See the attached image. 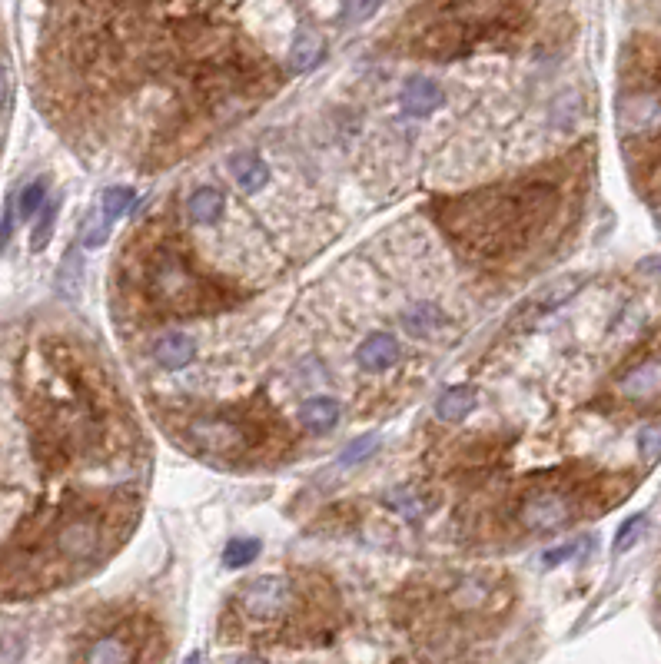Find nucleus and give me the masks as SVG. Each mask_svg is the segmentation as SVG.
I'll use <instances>...</instances> for the list:
<instances>
[{
    "label": "nucleus",
    "mask_w": 661,
    "mask_h": 664,
    "mask_svg": "<svg viewBox=\"0 0 661 664\" xmlns=\"http://www.w3.org/2000/svg\"><path fill=\"white\" fill-rule=\"evenodd\" d=\"M559 210V186L552 180H519L472 193L449 213L452 243L475 259H509L532 246Z\"/></svg>",
    "instance_id": "1"
},
{
    "label": "nucleus",
    "mask_w": 661,
    "mask_h": 664,
    "mask_svg": "<svg viewBox=\"0 0 661 664\" xmlns=\"http://www.w3.org/2000/svg\"><path fill=\"white\" fill-rule=\"evenodd\" d=\"M40 449L54 459H74L100 439L94 396L77 369L60 366V349L44 352L40 382L30 392Z\"/></svg>",
    "instance_id": "2"
},
{
    "label": "nucleus",
    "mask_w": 661,
    "mask_h": 664,
    "mask_svg": "<svg viewBox=\"0 0 661 664\" xmlns=\"http://www.w3.org/2000/svg\"><path fill=\"white\" fill-rule=\"evenodd\" d=\"M103 542H107V515L100 508L64 505L24 552L7 558V568L24 562V572L17 578L54 585L57 578L80 575L90 562H97Z\"/></svg>",
    "instance_id": "3"
},
{
    "label": "nucleus",
    "mask_w": 661,
    "mask_h": 664,
    "mask_svg": "<svg viewBox=\"0 0 661 664\" xmlns=\"http://www.w3.org/2000/svg\"><path fill=\"white\" fill-rule=\"evenodd\" d=\"M140 269V293L157 313L167 316H190L216 306L220 289L210 286L196 273L193 263L183 256L177 240H153L143 246Z\"/></svg>",
    "instance_id": "4"
},
{
    "label": "nucleus",
    "mask_w": 661,
    "mask_h": 664,
    "mask_svg": "<svg viewBox=\"0 0 661 664\" xmlns=\"http://www.w3.org/2000/svg\"><path fill=\"white\" fill-rule=\"evenodd\" d=\"M180 439L210 462H240L266 445V422L243 409L203 412L180 422Z\"/></svg>",
    "instance_id": "5"
},
{
    "label": "nucleus",
    "mask_w": 661,
    "mask_h": 664,
    "mask_svg": "<svg viewBox=\"0 0 661 664\" xmlns=\"http://www.w3.org/2000/svg\"><path fill=\"white\" fill-rule=\"evenodd\" d=\"M585 508V489L578 482H542L519 498L515 522L525 532H559V528L572 525Z\"/></svg>",
    "instance_id": "6"
},
{
    "label": "nucleus",
    "mask_w": 661,
    "mask_h": 664,
    "mask_svg": "<svg viewBox=\"0 0 661 664\" xmlns=\"http://www.w3.org/2000/svg\"><path fill=\"white\" fill-rule=\"evenodd\" d=\"M299 608V585L286 575H260L236 591L233 611L246 628H273L289 621Z\"/></svg>",
    "instance_id": "7"
},
{
    "label": "nucleus",
    "mask_w": 661,
    "mask_h": 664,
    "mask_svg": "<svg viewBox=\"0 0 661 664\" xmlns=\"http://www.w3.org/2000/svg\"><path fill=\"white\" fill-rule=\"evenodd\" d=\"M615 123L628 147H652L661 140V77L628 83L618 93Z\"/></svg>",
    "instance_id": "8"
},
{
    "label": "nucleus",
    "mask_w": 661,
    "mask_h": 664,
    "mask_svg": "<svg viewBox=\"0 0 661 664\" xmlns=\"http://www.w3.org/2000/svg\"><path fill=\"white\" fill-rule=\"evenodd\" d=\"M137 661H140V628L130 621V625H120L90 641L80 664H137Z\"/></svg>",
    "instance_id": "9"
},
{
    "label": "nucleus",
    "mask_w": 661,
    "mask_h": 664,
    "mask_svg": "<svg viewBox=\"0 0 661 664\" xmlns=\"http://www.w3.org/2000/svg\"><path fill=\"white\" fill-rule=\"evenodd\" d=\"M618 396L628 402H652L661 396V352L638 359L618 376Z\"/></svg>",
    "instance_id": "10"
},
{
    "label": "nucleus",
    "mask_w": 661,
    "mask_h": 664,
    "mask_svg": "<svg viewBox=\"0 0 661 664\" xmlns=\"http://www.w3.org/2000/svg\"><path fill=\"white\" fill-rule=\"evenodd\" d=\"M399 103H402V113H409V117H429L432 110H439L442 103H446V93H442L436 80L409 77L406 87L399 93Z\"/></svg>",
    "instance_id": "11"
},
{
    "label": "nucleus",
    "mask_w": 661,
    "mask_h": 664,
    "mask_svg": "<svg viewBox=\"0 0 661 664\" xmlns=\"http://www.w3.org/2000/svg\"><path fill=\"white\" fill-rule=\"evenodd\" d=\"M399 356H402V346L392 332H373V336H366L356 349V362L366 372H382V369L396 366Z\"/></svg>",
    "instance_id": "12"
},
{
    "label": "nucleus",
    "mask_w": 661,
    "mask_h": 664,
    "mask_svg": "<svg viewBox=\"0 0 661 664\" xmlns=\"http://www.w3.org/2000/svg\"><path fill=\"white\" fill-rule=\"evenodd\" d=\"M193 352L196 346L187 332H163L157 339V346H153V359H157L163 369H183L193 359Z\"/></svg>",
    "instance_id": "13"
},
{
    "label": "nucleus",
    "mask_w": 661,
    "mask_h": 664,
    "mask_svg": "<svg viewBox=\"0 0 661 664\" xmlns=\"http://www.w3.org/2000/svg\"><path fill=\"white\" fill-rule=\"evenodd\" d=\"M223 193L216 186H200V190L190 193L187 200V216L193 226H216L223 216Z\"/></svg>",
    "instance_id": "14"
},
{
    "label": "nucleus",
    "mask_w": 661,
    "mask_h": 664,
    "mask_svg": "<svg viewBox=\"0 0 661 664\" xmlns=\"http://www.w3.org/2000/svg\"><path fill=\"white\" fill-rule=\"evenodd\" d=\"M299 422L309 432H333L339 422V402L333 396H313L299 406Z\"/></svg>",
    "instance_id": "15"
},
{
    "label": "nucleus",
    "mask_w": 661,
    "mask_h": 664,
    "mask_svg": "<svg viewBox=\"0 0 661 664\" xmlns=\"http://www.w3.org/2000/svg\"><path fill=\"white\" fill-rule=\"evenodd\" d=\"M230 173H233V180L243 193H260L263 186L270 183V166H266L260 157H253V153H240V157H233Z\"/></svg>",
    "instance_id": "16"
},
{
    "label": "nucleus",
    "mask_w": 661,
    "mask_h": 664,
    "mask_svg": "<svg viewBox=\"0 0 661 664\" xmlns=\"http://www.w3.org/2000/svg\"><path fill=\"white\" fill-rule=\"evenodd\" d=\"M585 283V276H565V279H555V283H549L542 289L539 296L532 299V313L535 316H542V313H552V309H559L562 303H568L575 293H578V286Z\"/></svg>",
    "instance_id": "17"
},
{
    "label": "nucleus",
    "mask_w": 661,
    "mask_h": 664,
    "mask_svg": "<svg viewBox=\"0 0 661 664\" xmlns=\"http://www.w3.org/2000/svg\"><path fill=\"white\" fill-rule=\"evenodd\" d=\"M475 389L472 386H452V389H446L439 396V402H436V415L442 422H462L466 415L475 409Z\"/></svg>",
    "instance_id": "18"
},
{
    "label": "nucleus",
    "mask_w": 661,
    "mask_h": 664,
    "mask_svg": "<svg viewBox=\"0 0 661 664\" xmlns=\"http://www.w3.org/2000/svg\"><path fill=\"white\" fill-rule=\"evenodd\" d=\"M319 57H323V37L316 34V30L303 27L293 40V54H289V67L296 70V74H306V70H313L319 64Z\"/></svg>",
    "instance_id": "19"
},
{
    "label": "nucleus",
    "mask_w": 661,
    "mask_h": 664,
    "mask_svg": "<svg viewBox=\"0 0 661 664\" xmlns=\"http://www.w3.org/2000/svg\"><path fill=\"white\" fill-rule=\"evenodd\" d=\"M446 323H449V319L442 316V309L429 306V303H419V306H412V309L402 313V326H406L412 336H429V332L442 329Z\"/></svg>",
    "instance_id": "20"
},
{
    "label": "nucleus",
    "mask_w": 661,
    "mask_h": 664,
    "mask_svg": "<svg viewBox=\"0 0 661 664\" xmlns=\"http://www.w3.org/2000/svg\"><path fill=\"white\" fill-rule=\"evenodd\" d=\"M47 200V176H37V180H30L24 190L17 196V213L20 220H34V216L44 210Z\"/></svg>",
    "instance_id": "21"
},
{
    "label": "nucleus",
    "mask_w": 661,
    "mask_h": 664,
    "mask_svg": "<svg viewBox=\"0 0 661 664\" xmlns=\"http://www.w3.org/2000/svg\"><path fill=\"white\" fill-rule=\"evenodd\" d=\"M133 203H137V190H130V186H110V190H103L100 196V213L113 223V220H120Z\"/></svg>",
    "instance_id": "22"
},
{
    "label": "nucleus",
    "mask_w": 661,
    "mask_h": 664,
    "mask_svg": "<svg viewBox=\"0 0 661 664\" xmlns=\"http://www.w3.org/2000/svg\"><path fill=\"white\" fill-rule=\"evenodd\" d=\"M645 528H648V518H645V515H632V518H625V522H622V528H618V532H615L612 552H615V555H625V552H632V548H635L638 542H642Z\"/></svg>",
    "instance_id": "23"
},
{
    "label": "nucleus",
    "mask_w": 661,
    "mask_h": 664,
    "mask_svg": "<svg viewBox=\"0 0 661 664\" xmlns=\"http://www.w3.org/2000/svg\"><path fill=\"white\" fill-rule=\"evenodd\" d=\"M260 548L263 545L256 542V538H233V542L223 548V565L226 568H246L250 562H256Z\"/></svg>",
    "instance_id": "24"
},
{
    "label": "nucleus",
    "mask_w": 661,
    "mask_h": 664,
    "mask_svg": "<svg viewBox=\"0 0 661 664\" xmlns=\"http://www.w3.org/2000/svg\"><path fill=\"white\" fill-rule=\"evenodd\" d=\"M110 226H113V223L100 213V206H97V210H90V216L84 220V230H80V243L90 246V249L103 246V240L110 236Z\"/></svg>",
    "instance_id": "25"
},
{
    "label": "nucleus",
    "mask_w": 661,
    "mask_h": 664,
    "mask_svg": "<svg viewBox=\"0 0 661 664\" xmlns=\"http://www.w3.org/2000/svg\"><path fill=\"white\" fill-rule=\"evenodd\" d=\"M376 449H379L376 435H359V439H353L343 452H339V465H359V462H366L369 455H376Z\"/></svg>",
    "instance_id": "26"
},
{
    "label": "nucleus",
    "mask_w": 661,
    "mask_h": 664,
    "mask_svg": "<svg viewBox=\"0 0 661 664\" xmlns=\"http://www.w3.org/2000/svg\"><path fill=\"white\" fill-rule=\"evenodd\" d=\"M57 200L54 203H47L44 210H40V220H37V226H34V240H30V249L34 253H40L47 243H50V233H54V223H57Z\"/></svg>",
    "instance_id": "27"
},
{
    "label": "nucleus",
    "mask_w": 661,
    "mask_h": 664,
    "mask_svg": "<svg viewBox=\"0 0 661 664\" xmlns=\"http://www.w3.org/2000/svg\"><path fill=\"white\" fill-rule=\"evenodd\" d=\"M638 449H642L645 462L661 459V425H645V429L638 432Z\"/></svg>",
    "instance_id": "28"
},
{
    "label": "nucleus",
    "mask_w": 661,
    "mask_h": 664,
    "mask_svg": "<svg viewBox=\"0 0 661 664\" xmlns=\"http://www.w3.org/2000/svg\"><path fill=\"white\" fill-rule=\"evenodd\" d=\"M14 216H17V200H7L4 206V220H0V253L10 243V233H14Z\"/></svg>",
    "instance_id": "29"
},
{
    "label": "nucleus",
    "mask_w": 661,
    "mask_h": 664,
    "mask_svg": "<svg viewBox=\"0 0 661 664\" xmlns=\"http://www.w3.org/2000/svg\"><path fill=\"white\" fill-rule=\"evenodd\" d=\"M575 548H578L575 542H568V545H562V548H552V552H549V555H545V565H549V568H552V565H559V562H565V558H572V552H575Z\"/></svg>",
    "instance_id": "30"
},
{
    "label": "nucleus",
    "mask_w": 661,
    "mask_h": 664,
    "mask_svg": "<svg viewBox=\"0 0 661 664\" xmlns=\"http://www.w3.org/2000/svg\"><path fill=\"white\" fill-rule=\"evenodd\" d=\"M638 273H645V276H658V279H661V256H645L642 263H638Z\"/></svg>",
    "instance_id": "31"
},
{
    "label": "nucleus",
    "mask_w": 661,
    "mask_h": 664,
    "mask_svg": "<svg viewBox=\"0 0 661 664\" xmlns=\"http://www.w3.org/2000/svg\"><path fill=\"white\" fill-rule=\"evenodd\" d=\"M4 100H7V74H4V67H0V107H4Z\"/></svg>",
    "instance_id": "32"
},
{
    "label": "nucleus",
    "mask_w": 661,
    "mask_h": 664,
    "mask_svg": "<svg viewBox=\"0 0 661 664\" xmlns=\"http://www.w3.org/2000/svg\"><path fill=\"white\" fill-rule=\"evenodd\" d=\"M233 664H266V661H260V658H236Z\"/></svg>",
    "instance_id": "33"
},
{
    "label": "nucleus",
    "mask_w": 661,
    "mask_h": 664,
    "mask_svg": "<svg viewBox=\"0 0 661 664\" xmlns=\"http://www.w3.org/2000/svg\"><path fill=\"white\" fill-rule=\"evenodd\" d=\"M183 664H203V661H200V655H190V658L183 661Z\"/></svg>",
    "instance_id": "34"
}]
</instances>
